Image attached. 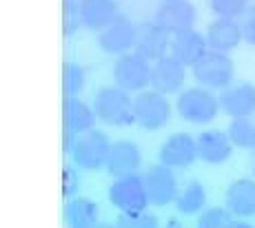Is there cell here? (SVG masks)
<instances>
[{
	"label": "cell",
	"mask_w": 255,
	"mask_h": 228,
	"mask_svg": "<svg viewBox=\"0 0 255 228\" xmlns=\"http://www.w3.org/2000/svg\"><path fill=\"white\" fill-rule=\"evenodd\" d=\"M133 118L146 131H158L169 124L171 120V104L164 93L158 91H140L133 98Z\"/></svg>",
	"instance_id": "5b68a950"
},
{
	"label": "cell",
	"mask_w": 255,
	"mask_h": 228,
	"mask_svg": "<svg viewBox=\"0 0 255 228\" xmlns=\"http://www.w3.org/2000/svg\"><path fill=\"white\" fill-rule=\"evenodd\" d=\"M109 200L118 211L133 215V213H142L149 206V193H146L144 177L135 175H125L116 177V182L109 186Z\"/></svg>",
	"instance_id": "3957f363"
},
{
	"label": "cell",
	"mask_w": 255,
	"mask_h": 228,
	"mask_svg": "<svg viewBox=\"0 0 255 228\" xmlns=\"http://www.w3.org/2000/svg\"><path fill=\"white\" fill-rule=\"evenodd\" d=\"M240 29H242V40L255 47V7H247V11L240 16Z\"/></svg>",
	"instance_id": "f1b7e54d"
},
{
	"label": "cell",
	"mask_w": 255,
	"mask_h": 228,
	"mask_svg": "<svg viewBox=\"0 0 255 228\" xmlns=\"http://www.w3.org/2000/svg\"><path fill=\"white\" fill-rule=\"evenodd\" d=\"M109 151H111L109 138L93 129L78 138V142L71 149V157L73 164L78 168H82V171H98V168H102L107 164Z\"/></svg>",
	"instance_id": "52a82bcc"
},
{
	"label": "cell",
	"mask_w": 255,
	"mask_h": 228,
	"mask_svg": "<svg viewBox=\"0 0 255 228\" xmlns=\"http://www.w3.org/2000/svg\"><path fill=\"white\" fill-rule=\"evenodd\" d=\"M98 217H100V208H98L96 202L87 200V197H73V200L67 204L65 220H67V224L73 228L96 226Z\"/></svg>",
	"instance_id": "7402d4cb"
},
{
	"label": "cell",
	"mask_w": 255,
	"mask_h": 228,
	"mask_svg": "<svg viewBox=\"0 0 255 228\" xmlns=\"http://www.w3.org/2000/svg\"><path fill=\"white\" fill-rule=\"evenodd\" d=\"M207 42L213 51L229 53L238 49L240 42H242L240 22H235V18H218V20H213L207 29Z\"/></svg>",
	"instance_id": "ac0fdd59"
},
{
	"label": "cell",
	"mask_w": 255,
	"mask_h": 228,
	"mask_svg": "<svg viewBox=\"0 0 255 228\" xmlns=\"http://www.w3.org/2000/svg\"><path fill=\"white\" fill-rule=\"evenodd\" d=\"M175 109H178L180 118L186 122L193 124H209L215 120L220 111V102L218 98H213L209 89L204 86H195V89H184L178 95L175 102Z\"/></svg>",
	"instance_id": "7a4b0ae2"
},
{
	"label": "cell",
	"mask_w": 255,
	"mask_h": 228,
	"mask_svg": "<svg viewBox=\"0 0 255 228\" xmlns=\"http://www.w3.org/2000/svg\"><path fill=\"white\" fill-rule=\"evenodd\" d=\"M93 109L98 120L111 124V127H129L135 122L133 118V100L129 98V91L120 86H105L93 98Z\"/></svg>",
	"instance_id": "6da1fadb"
},
{
	"label": "cell",
	"mask_w": 255,
	"mask_h": 228,
	"mask_svg": "<svg viewBox=\"0 0 255 228\" xmlns=\"http://www.w3.org/2000/svg\"><path fill=\"white\" fill-rule=\"evenodd\" d=\"M82 2H85V0H65V4H67V11H69V13L80 11Z\"/></svg>",
	"instance_id": "4dcf8cb0"
},
{
	"label": "cell",
	"mask_w": 255,
	"mask_h": 228,
	"mask_svg": "<svg viewBox=\"0 0 255 228\" xmlns=\"http://www.w3.org/2000/svg\"><path fill=\"white\" fill-rule=\"evenodd\" d=\"M186 77V67L178 60L175 56H164L160 60H155L153 69H151V86L158 93H175L184 86Z\"/></svg>",
	"instance_id": "8fae6325"
},
{
	"label": "cell",
	"mask_w": 255,
	"mask_h": 228,
	"mask_svg": "<svg viewBox=\"0 0 255 228\" xmlns=\"http://www.w3.org/2000/svg\"><path fill=\"white\" fill-rule=\"evenodd\" d=\"M62 86H65L67 98H76L85 86V69L76 62H67L62 69Z\"/></svg>",
	"instance_id": "484cf974"
},
{
	"label": "cell",
	"mask_w": 255,
	"mask_h": 228,
	"mask_svg": "<svg viewBox=\"0 0 255 228\" xmlns=\"http://www.w3.org/2000/svg\"><path fill=\"white\" fill-rule=\"evenodd\" d=\"M78 188H80V179H78L73 168H65V177H62V191L67 195H76Z\"/></svg>",
	"instance_id": "f546056e"
},
{
	"label": "cell",
	"mask_w": 255,
	"mask_h": 228,
	"mask_svg": "<svg viewBox=\"0 0 255 228\" xmlns=\"http://www.w3.org/2000/svg\"><path fill=\"white\" fill-rule=\"evenodd\" d=\"M151 62L140 53H122L114 65L116 86L125 91H144L151 84Z\"/></svg>",
	"instance_id": "8992f818"
},
{
	"label": "cell",
	"mask_w": 255,
	"mask_h": 228,
	"mask_svg": "<svg viewBox=\"0 0 255 228\" xmlns=\"http://www.w3.org/2000/svg\"><path fill=\"white\" fill-rule=\"evenodd\" d=\"M62 113H65L67 131L73 135H85L96 127L98 120L96 109L89 106L87 102H82L80 98H67L65 106H62Z\"/></svg>",
	"instance_id": "d6986e66"
},
{
	"label": "cell",
	"mask_w": 255,
	"mask_h": 228,
	"mask_svg": "<svg viewBox=\"0 0 255 228\" xmlns=\"http://www.w3.org/2000/svg\"><path fill=\"white\" fill-rule=\"evenodd\" d=\"M198 159V140L189 133H173L160 147V162L171 168H186Z\"/></svg>",
	"instance_id": "7c38bea8"
},
{
	"label": "cell",
	"mask_w": 255,
	"mask_h": 228,
	"mask_svg": "<svg viewBox=\"0 0 255 228\" xmlns=\"http://www.w3.org/2000/svg\"><path fill=\"white\" fill-rule=\"evenodd\" d=\"M227 133L231 138L233 147L255 149V120H251V115L249 118H233Z\"/></svg>",
	"instance_id": "cb8c5ba5"
},
{
	"label": "cell",
	"mask_w": 255,
	"mask_h": 228,
	"mask_svg": "<svg viewBox=\"0 0 255 228\" xmlns=\"http://www.w3.org/2000/svg\"><path fill=\"white\" fill-rule=\"evenodd\" d=\"M233 153V142L229 133L218 129L202 131L198 135V157L207 164H224Z\"/></svg>",
	"instance_id": "9a60e30c"
},
{
	"label": "cell",
	"mask_w": 255,
	"mask_h": 228,
	"mask_svg": "<svg viewBox=\"0 0 255 228\" xmlns=\"http://www.w3.org/2000/svg\"><path fill=\"white\" fill-rule=\"evenodd\" d=\"M78 20L91 31H102L118 16L114 0H85L78 11Z\"/></svg>",
	"instance_id": "44dd1931"
},
{
	"label": "cell",
	"mask_w": 255,
	"mask_h": 228,
	"mask_svg": "<svg viewBox=\"0 0 255 228\" xmlns=\"http://www.w3.org/2000/svg\"><path fill=\"white\" fill-rule=\"evenodd\" d=\"M146 193H149V202L153 206H166V204L175 202L178 197V179L173 175V168L160 162L158 166H151L144 175Z\"/></svg>",
	"instance_id": "9c48e42d"
},
{
	"label": "cell",
	"mask_w": 255,
	"mask_h": 228,
	"mask_svg": "<svg viewBox=\"0 0 255 228\" xmlns=\"http://www.w3.org/2000/svg\"><path fill=\"white\" fill-rule=\"evenodd\" d=\"M251 171H253V175H255V149H253V157H251Z\"/></svg>",
	"instance_id": "1f68e13d"
},
{
	"label": "cell",
	"mask_w": 255,
	"mask_h": 228,
	"mask_svg": "<svg viewBox=\"0 0 255 228\" xmlns=\"http://www.w3.org/2000/svg\"><path fill=\"white\" fill-rule=\"evenodd\" d=\"M249 7V0H211V9L218 18H240Z\"/></svg>",
	"instance_id": "4316f807"
},
{
	"label": "cell",
	"mask_w": 255,
	"mask_h": 228,
	"mask_svg": "<svg viewBox=\"0 0 255 228\" xmlns=\"http://www.w3.org/2000/svg\"><path fill=\"white\" fill-rule=\"evenodd\" d=\"M193 76L204 89H227L235 76V65L227 53L211 49L193 65Z\"/></svg>",
	"instance_id": "277c9868"
},
{
	"label": "cell",
	"mask_w": 255,
	"mask_h": 228,
	"mask_svg": "<svg viewBox=\"0 0 255 228\" xmlns=\"http://www.w3.org/2000/svg\"><path fill=\"white\" fill-rule=\"evenodd\" d=\"M227 208L238 217L255 215V179H235L227 188Z\"/></svg>",
	"instance_id": "ffe728a7"
},
{
	"label": "cell",
	"mask_w": 255,
	"mask_h": 228,
	"mask_svg": "<svg viewBox=\"0 0 255 228\" xmlns=\"http://www.w3.org/2000/svg\"><path fill=\"white\" fill-rule=\"evenodd\" d=\"M169 31H164L158 22H144L135 29V42L133 49L135 53L144 56L146 60H160L169 51Z\"/></svg>",
	"instance_id": "4fadbf2b"
},
{
	"label": "cell",
	"mask_w": 255,
	"mask_h": 228,
	"mask_svg": "<svg viewBox=\"0 0 255 228\" xmlns=\"http://www.w3.org/2000/svg\"><path fill=\"white\" fill-rule=\"evenodd\" d=\"M209 51L207 36H202L195 29L182 31L178 36H173L171 42V56H175L184 67H193L195 62H200V58Z\"/></svg>",
	"instance_id": "e0dca14e"
},
{
	"label": "cell",
	"mask_w": 255,
	"mask_h": 228,
	"mask_svg": "<svg viewBox=\"0 0 255 228\" xmlns=\"http://www.w3.org/2000/svg\"><path fill=\"white\" fill-rule=\"evenodd\" d=\"M195 18H198V13L189 0H164L155 11V22L171 36L193 29Z\"/></svg>",
	"instance_id": "ba28073f"
},
{
	"label": "cell",
	"mask_w": 255,
	"mask_h": 228,
	"mask_svg": "<svg viewBox=\"0 0 255 228\" xmlns=\"http://www.w3.org/2000/svg\"><path fill=\"white\" fill-rule=\"evenodd\" d=\"M220 109L231 118H249L255 113V86L253 84H233L222 91L218 98Z\"/></svg>",
	"instance_id": "2e32d148"
},
{
	"label": "cell",
	"mask_w": 255,
	"mask_h": 228,
	"mask_svg": "<svg viewBox=\"0 0 255 228\" xmlns=\"http://www.w3.org/2000/svg\"><path fill=\"white\" fill-rule=\"evenodd\" d=\"M198 226H202V228H227V226H235V220H233V213L229 211V208L213 206V208H207L204 213H200Z\"/></svg>",
	"instance_id": "d4e9b609"
},
{
	"label": "cell",
	"mask_w": 255,
	"mask_h": 228,
	"mask_svg": "<svg viewBox=\"0 0 255 228\" xmlns=\"http://www.w3.org/2000/svg\"><path fill=\"white\" fill-rule=\"evenodd\" d=\"M135 27L129 18L125 16H116L114 22H109L98 36V45L105 53H111V56H122L129 49H133L135 42Z\"/></svg>",
	"instance_id": "30bf717a"
},
{
	"label": "cell",
	"mask_w": 255,
	"mask_h": 228,
	"mask_svg": "<svg viewBox=\"0 0 255 228\" xmlns=\"http://www.w3.org/2000/svg\"><path fill=\"white\" fill-rule=\"evenodd\" d=\"M118 224H120V226H133V228H151V226L158 224V220H155L151 213H146V211L133 213V215L122 213V217L118 220Z\"/></svg>",
	"instance_id": "83f0119b"
},
{
	"label": "cell",
	"mask_w": 255,
	"mask_h": 228,
	"mask_svg": "<svg viewBox=\"0 0 255 228\" xmlns=\"http://www.w3.org/2000/svg\"><path fill=\"white\" fill-rule=\"evenodd\" d=\"M140 164H142L140 149L133 142L120 140V142L111 144V151L105 166L114 177H125V175H135Z\"/></svg>",
	"instance_id": "5bb4252c"
},
{
	"label": "cell",
	"mask_w": 255,
	"mask_h": 228,
	"mask_svg": "<svg viewBox=\"0 0 255 228\" xmlns=\"http://www.w3.org/2000/svg\"><path fill=\"white\" fill-rule=\"evenodd\" d=\"M204 204H207V188L200 182H189L175 197V208L182 215H198L204 211Z\"/></svg>",
	"instance_id": "603a6c76"
}]
</instances>
